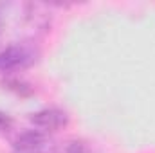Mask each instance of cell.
Instances as JSON below:
<instances>
[{
    "label": "cell",
    "mask_w": 155,
    "mask_h": 153,
    "mask_svg": "<svg viewBox=\"0 0 155 153\" xmlns=\"http://www.w3.org/2000/svg\"><path fill=\"white\" fill-rule=\"evenodd\" d=\"M65 153H92V150L83 142V141H72L65 148Z\"/></svg>",
    "instance_id": "277c9868"
},
{
    "label": "cell",
    "mask_w": 155,
    "mask_h": 153,
    "mask_svg": "<svg viewBox=\"0 0 155 153\" xmlns=\"http://www.w3.org/2000/svg\"><path fill=\"white\" fill-rule=\"evenodd\" d=\"M0 33H2V16H0Z\"/></svg>",
    "instance_id": "8992f818"
},
{
    "label": "cell",
    "mask_w": 155,
    "mask_h": 153,
    "mask_svg": "<svg viewBox=\"0 0 155 153\" xmlns=\"http://www.w3.org/2000/svg\"><path fill=\"white\" fill-rule=\"evenodd\" d=\"M38 58V50L29 43L9 45L0 50V74H13L31 67Z\"/></svg>",
    "instance_id": "6da1fadb"
},
{
    "label": "cell",
    "mask_w": 155,
    "mask_h": 153,
    "mask_svg": "<svg viewBox=\"0 0 155 153\" xmlns=\"http://www.w3.org/2000/svg\"><path fill=\"white\" fill-rule=\"evenodd\" d=\"M11 153H58V148L49 133L40 130H27L16 137Z\"/></svg>",
    "instance_id": "7a4b0ae2"
},
{
    "label": "cell",
    "mask_w": 155,
    "mask_h": 153,
    "mask_svg": "<svg viewBox=\"0 0 155 153\" xmlns=\"http://www.w3.org/2000/svg\"><path fill=\"white\" fill-rule=\"evenodd\" d=\"M31 122L35 128L43 133H52L69 124V115L60 108H43L31 115Z\"/></svg>",
    "instance_id": "3957f363"
},
{
    "label": "cell",
    "mask_w": 155,
    "mask_h": 153,
    "mask_svg": "<svg viewBox=\"0 0 155 153\" xmlns=\"http://www.w3.org/2000/svg\"><path fill=\"white\" fill-rule=\"evenodd\" d=\"M11 124H13L11 117H9L7 114H4V112H0V133L7 132V130L11 128Z\"/></svg>",
    "instance_id": "5b68a950"
}]
</instances>
